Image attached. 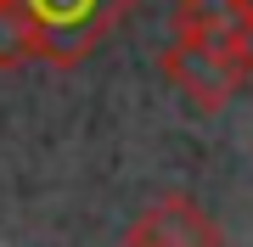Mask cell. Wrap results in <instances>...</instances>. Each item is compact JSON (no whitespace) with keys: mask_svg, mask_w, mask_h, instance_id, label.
Segmentation results:
<instances>
[{"mask_svg":"<svg viewBox=\"0 0 253 247\" xmlns=\"http://www.w3.org/2000/svg\"><path fill=\"white\" fill-rule=\"evenodd\" d=\"M163 79L197 112L231 107L253 79V34H174L163 51Z\"/></svg>","mask_w":253,"mask_h":247,"instance_id":"cell-1","label":"cell"},{"mask_svg":"<svg viewBox=\"0 0 253 247\" xmlns=\"http://www.w3.org/2000/svg\"><path fill=\"white\" fill-rule=\"evenodd\" d=\"M34 23L40 62L51 68H79L118 23L135 11V0H17Z\"/></svg>","mask_w":253,"mask_h":247,"instance_id":"cell-2","label":"cell"},{"mask_svg":"<svg viewBox=\"0 0 253 247\" xmlns=\"http://www.w3.org/2000/svg\"><path fill=\"white\" fill-rule=\"evenodd\" d=\"M124 247H225V230H219V219L197 197L169 191L129 225Z\"/></svg>","mask_w":253,"mask_h":247,"instance_id":"cell-3","label":"cell"},{"mask_svg":"<svg viewBox=\"0 0 253 247\" xmlns=\"http://www.w3.org/2000/svg\"><path fill=\"white\" fill-rule=\"evenodd\" d=\"M174 34H253L236 0H180L174 6Z\"/></svg>","mask_w":253,"mask_h":247,"instance_id":"cell-4","label":"cell"},{"mask_svg":"<svg viewBox=\"0 0 253 247\" xmlns=\"http://www.w3.org/2000/svg\"><path fill=\"white\" fill-rule=\"evenodd\" d=\"M23 62H40L34 23L17 0H0V68H23Z\"/></svg>","mask_w":253,"mask_h":247,"instance_id":"cell-5","label":"cell"},{"mask_svg":"<svg viewBox=\"0 0 253 247\" xmlns=\"http://www.w3.org/2000/svg\"><path fill=\"white\" fill-rule=\"evenodd\" d=\"M236 6H242V17H248V28H253V0H236Z\"/></svg>","mask_w":253,"mask_h":247,"instance_id":"cell-6","label":"cell"}]
</instances>
